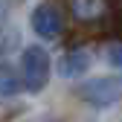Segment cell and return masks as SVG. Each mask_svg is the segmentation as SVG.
<instances>
[{
  "label": "cell",
  "instance_id": "1",
  "mask_svg": "<svg viewBox=\"0 0 122 122\" xmlns=\"http://www.w3.org/2000/svg\"><path fill=\"white\" fill-rule=\"evenodd\" d=\"M20 81L26 90H38L47 87L50 81V55L44 47H26L23 55H20Z\"/></svg>",
  "mask_w": 122,
  "mask_h": 122
},
{
  "label": "cell",
  "instance_id": "2",
  "mask_svg": "<svg viewBox=\"0 0 122 122\" xmlns=\"http://www.w3.org/2000/svg\"><path fill=\"white\" fill-rule=\"evenodd\" d=\"M76 96H81L84 102L96 105V108H108V105H113L119 99V79L116 76L93 79V81H87V84H81L76 90Z\"/></svg>",
  "mask_w": 122,
  "mask_h": 122
},
{
  "label": "cell",
  "instance_id": "3",
  "mask_svg": "<svg viewBox=\"0 0 122 122\" xmlns=\"http://www.w3.org/2000/svg\"><path fill=\"white\" fill-rule=\"evenodd\" d=\"M32 26L41 38H58L64 32V18L55 3H41L35 12H32Z\"/></svg>",
  "mask_w": 122,
  "mask_h": 122
},
{
  "label": "cell",
  "instance_id": "4",
  "mask_svg": "<svg viewBox=\"0 0 122 122\" xmlns=\"http://www.w3.org/2000/svg\"><path fill=\"white\" fill-rule=\"evenodd\" d=\"M70 12L81 23H96L108 12V0H70Z\"/></svg>",
  "mask_w": 122,
  "mask_h": 122
},
{
  "label": "cell",
  "instance_id": "5",
  "mask_svg": "<svg viewBox=\"0 0 122 122\" xmlns=\"http://www.w3.org/2000/svg\"><path fill=\"white\" fill-rule=\"evenodd\" d=\"M90 70V55L81 52V50H76V52H67L64 58L58 61V73L61 76H67V79H73V76H81Z\"/></svg>",
  "mask_w": 122,
  "mask_h": 122
},
{
  "label": "cell",
  "instance_id": "6",
  "mask_svg": "<svg viewBox=\"0 0 122 122\" xmlns=\"http://www.w3.org/2000/svg\"><path fill=\"white\" fill-rule=\"evenodd\" d=\"M20 87H23V81H20V73L15 70L12 64H3V67H0V99H9V96H15Z\"/></svg>",
  "mask_w": 122,
  "mask_h": 122
},
{
  "label": "cell",
  "instance_id": "7",
  "mask_svg": "<svg viewBox=\"0 0 122 122\" xmlns=\"http://www.w3.org/2000/svg\"><path fill=\"white\" fill-rule=\"evenodd\" d=\"M108 58H111V64H113V67H119V47H111Z\"/></svg>",
  "mask_w": 122,
  "mask_h": 122
}]
</instances>
